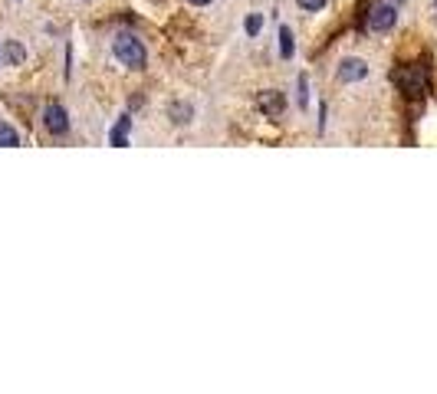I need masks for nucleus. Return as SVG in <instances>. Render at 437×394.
I'll return each instance as SVG.
<instances>
[{"label":"nucleus","instance_id":"obj_1","mask_svg":"<svg viewBox=\"0 0 437 394\" xmlns=\"http://www.w3.org/2000/svg\"><path fill=\"white\" fill-rule=\"evenodd\" d=\"M112 56L128 69H145V63H148V50L141 46L135 33H116L112 36Z\"/></svg>","mask_w":437,"mask_h":394},{"label":"nucleus","instance_id":"obj_2","mask_svg":"<svg viewBox=\"0 0 437 394\" xmlns=\"http://www.w3.org/2000/svg\"><path fill=\"white\" fill-rule=\"evenodd\" d=\"M395 85L405 96H424L427 92V69L424 66H401L395 73Z\"/></svg>","mask_w":437,"mask_h":394},{"label":"nucleus","instance_id":"obj_3","mask_svg":"<svg viewBox=\"0 0 437 394\" xmlns=\"http://www.w3.org/2000/svg\"><path fill=\"white\" fill-rule=\"evenodd\" d=\"M398 23V7L391 0H384V3H375L372 10H368V30L372 33H388L395 30Z\"/></svg>","mask_w":437,"mask_h":394},{"label":"nucleus","instance_id":"obj_4","mask_svg":"<svg viewBox=\"0 0 437 394\" xmlns=\"http://www.w3.org/2000/svg\"><path fill=\"white\" fill-rule=\"evenodd\" d=\"M43 125H46V132L50 135H66L69 132V115H66V108L60 106V102H50V106L43 108Z\"/></svg>","mask_w":437,"mask_h":394},{"label":"nucleus","instance_id":"obj_5","mask_svg":"<svg viewBox=\"0 0 437 394\" xmlns=\"http://www.w3.org/2000/svg\"><path fill=\"white\" fill-rule=\"evenodd\" d=\"M335 76H339L342 83H362V79H368V63H365L362 56H345V59H339Z\"/></svg>","mask_w":437,"mask_h":394},{"label":"nucleus","instance_id":"obj_6","mask_svg":"<svg viewBox=\"0 0 437 394\" xmlns=\"http://www.w3.org/2000/svg\"><path fill=\"white\" fill-rule=\"evenodd\" d=\"M256 108L270 118H279L286 112V96H283L279 89H263V92L256 96Z\"/></svg>","mask_w":437,"mask_h":394},{"label":"nucleus","instance_id":"obj_7","mask_svg":"<svg viewBox=\"0 0 437 394\" xmlns=\"http://www.w3.org/2000/svg\"><path fill=\"white\" fill-rule=\"evenodd\" d=\"M128 128H132V118L122 115L116 125H112V132H109V145H116V148L128 145Z\"/></svg>","mask_w":437,"mask_h":394},{"label":"nucleus","instance_id":"obj_8","mask_svg":"<svg viewBox=\"0 0 437 394\" xmlns=\"http://www.w3.org/2000/svg\"><path fill=\"white\" fill-rule=\"evenodd\" d=\"M168 115L174 125H191L194 118V106H188V102H171L168 106Z\"/></svg>","mask_w":437,"mask_h":394},{"label":"nucleus","instance_id":"obj_9","mask_svg":"<svg viewBox=\"0 0 437 394\" xmlns=\"http://www.w3.org/2000/svg\"><path fill=\"white\" fill-rule=\"evenodd\" d=\"M277 40H279V56H283V59H293V53H296V46H293V30H289L286 23H279Z\"/></svg>","mask_w":437,"mask_h":394},{"label":"nucleus","instance_id":"obj_10","mask_svg":"<svg viewBox=\"0 0 437 394\" xmlns=\"http://www.w3.org/2000/svg\"><path fill=\"white\" fill-rule=\"evenodd\" d=\"M4 59H7V66H23L27 50H23L17 40H7V46H4Z\"/></svg>","mask_w":437,"mask_h":394},{"label":"nucleus","instance_id":"obj_11","mask_svg":"<svg viewBox=\"0 0 437 394\" xmlns=\"http://www.w3.org/2000/svg\"><path fill=\"white\" fill-rule=\"evenodd\" d=\"M20 145V132L7 122H0V148H17Z\"/></svg>","mask_w":437,"mask_h":394},{"label":"nucleus","instance_id":"obj_12","mask_svg":"<svg viewBox=\"0 0 437 394\" xmlns=\"http://www.w3.org/2000/svg\"><path fill=\"white\" fill-rule=\"evenodd\" d=\"M244 30H247V36H260V30H263V13H247Z\"/></svg>","mask_w":437,"mask_h":394},{"label":"nucleus","instance_id":"obj_13","mask_svg":"<svg viewBox=\"0 0 437 394\" xmlns=\"http://www.w3.org/2000/svg\"><path fill=\"white\" fill-rule=\"evenodd\" d=\"M326 3H329V0H296V7L299 10H306V13H319Z\"/></svg>","mask_w":437,"mask_h":394},{"label":"nucleus","instance_id":"obj_14","mask_svg":"<svg viewBox=\"0 0 437 394\" xmlns=\"http://www.w3.org/2000/svg\"><path fill=\"white\" fill-rule=\"evenodd\" d=\"M310 106V79L306 76H299V108Z\"/></svg>","mask_w":437,"mask_h":394},{"label":"nucleus","instance_id":"obj_15","mask_svg":"<svg viewBox=\"0 0 437 394\" xmlns=\"http://www.w3.org/2000/svg\"><path fill=\"white\" fill-rule=\"evenodd\" d=\"M188 3H191V7H207L211 0H188Z\"/></svg>","mask_w":437,"mask_h":394},{"label":"nucleus","instance_id":"obj_16","mask_svg":"<svg viewBox=\"0 0 437 394\" xmlns=\"http://www.w3.org/2000/svg\"><path fill=\"white\" fill-rule=\"evenodd\" d=\"M434 10H437V0H434Z\"/></svg>","mask_w":437,"mask_h":394}]
</instances>
